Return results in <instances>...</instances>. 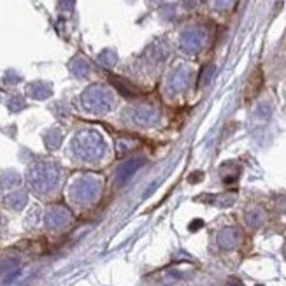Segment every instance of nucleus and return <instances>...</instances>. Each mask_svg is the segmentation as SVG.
<instances>
[{"mask_svg": "<svg viewBox=\"0 0 286 286\" xmlns=\"http://www.w3.org/2000/svg\"><path fill=\"white\" fill-rule=\"evenodd\" d=\"M262 86H264V74H262V69L258 67V69H255V72L249 75L248 83H246V90H244L246 100H253L260 93Z\"/></svg>", "mask_w": 286, "mask_h": 286, "instance_id": "1", "label": "nucleus"}, {"mask_svg": "<svg viewBox=\"0 0 286 286\" xmlns=\"http://www.w3.org/2000/svg\"><path fill=\"white\" fill-rule=\"evenodd\" d=\"M218 244H220L221 248H225V249L233 248V246L237 244V232H236V230H232V228L223 230V232L218 236Z\"/></svg>", "mask_w": 286, "mask_h": 286, "instance_id": "2", "label": "nucleus"}, {"mask_svg": "<svg viewBox=\"0 0 286 286\" xmlns=\"http://www.w3.org/2000/svg\"><path fill=\"white\" fill-rule=\"evenodd\" d=\"M46 221H47V225L55 226V228H57V226H62L67 221V213L63 211V209H53V211L47 214Z\"/></svg>", "mask_w": 286, "mask_h": 286, "instance_id": "3", "label": "nucleus"}, {"mask_svg": "<svg viewBox=\"0 0 286 286\" xmlns=\"http://www.w3.org/2000/svg\"><path fill=\"white\" fill-rule=\"evenodd\" d=\"M200 226H202V220H195L193 223H190V230H192V232H195V230H198Z\"/></svg>", "mask_w": 286, "mask_h": 286, "instance_id": "4", "label": "nucleus"}, {"mask_svg": "<svg viewBox=\"0 0 286 286\" xmlns=\"http://www.w3.org/2000/svg\"><path fill=\"white\" fill-rule=\"evenodd\" d=\"M225 286H244V284H242L239 279H236V277H233V279H228V283H226Z\"/></svg>", "mask_w": 286, "mask_h": 286, "instance_id": "5", "label": "nucleus"}, {"mask_svg": "<svg viewBox=\"0 0 286 286\" xmlns=\"http://www.w3.org/2000/svg\"><path fill=\"white\" fill-rule=\"evenodd\" d=\"M256 286H262V284H256Z\"/></svg>", "mask_w": 286, "mask_h": 286, "instance_id": "6", "label": "nucleus"}]
</instances>
